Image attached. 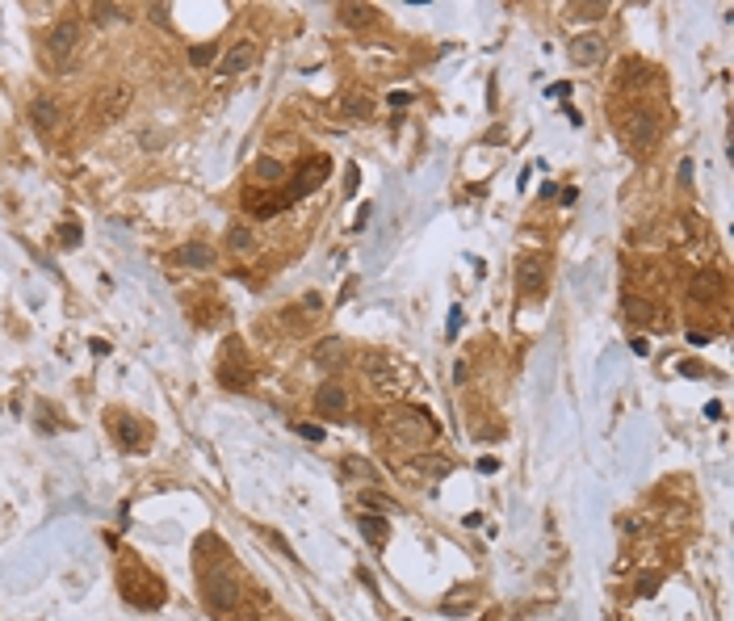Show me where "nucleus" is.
I'll return each instance as SVG.
<instances>
[{
	"instance_id": "9b49d317",
	"label": "nucleus",
	"mask_w": 734,
	"mask_h": 621,
	"mask_svg": "<svg viewBox=\"0 0 734 621\" xmlns=\"http://www.w3.org/2000/svg\"><path fill=\"white\" fill-rule=\"evenodd\" d=\"M600 51H604V38H600V34H579V38H571V47H566V55H571L575 67H592V63L600 59Z\"/></svg>"
},
{
	"instance_id": "2f4dec72",
	"label": "nucleus",
	"mask_w": 734,
	"mask_h": 621,
	"mask_svg": "<svg viewBox=\"0 0 734 621\" xmlns=\"http://www.w3.org/2000/svg\"><path fill=\"white\" fill-rule=\"evenodd\" d=\"M391 105H395V109H407V105H411V92H391Z\"/></svg>"
},
{
	"instance_id": "f3484780",
	"label": "nucleus",
	"mask_w": 734,
	"mask_h": 621,
	"mask_svg": "<svg viewBox=\"0 0 734 621\" xmlns=\"http://www.w3.org/2000/svg\"><path fill=\"white\" fill-rule=\"evenodd\" d=\"M541 282H546V269H541L533 257H525V261L516 265V286H521V294H541Z\"/></svg>"
},
{
	"instance_id": "20e7f679",
	"label": "nucleus",
	"mask_w": 734,
	"mask_h": 621,
	"mask_svg": "<svg viewBox=\"0 0 734 621\" xmlns=\"http://www.w3.org/2000/svg\"><path fill=\"white\" fill-rule=\"evenodd\" d=\"M327 172H332V160H327V156H307V160L298 164V172L290 177V189L282 193V206H294L302 193H315V189L327 181Z\"/></svg>"
},
{
	"instance_id": "473e14b6",
	"label": "nucleus",
	"mask_w": 734,
	"mask_h": 621,
	"mask_svg": "<svg viewBox=\"0 0 734 621\" xmlns=\"http://www.w3.org/2000/svg\"><path fill=\"white\" fill-rule=\"evenodd\" d=\"M457 332H462V311L453 307V311H449V336H457Z\"/></svg>"
},
{
	"instance_id": "6ab92c4d",
	"label": "nucleus",
	"mask_w": 734,
	"mask_h": 621,
	"mask_svg": "<svg viewBox=\"0 0 734 621\" xmlns=\"http://www.w3.org/2000/svg\"><path fill=\"white\" fill-rule=\"evenodd\" d=\"M474 608V588H457V592H449L445 600H441V613L445 617H462V613H470Z\"/></svg>"
},
{
	"instance_id": "f03ea898",
	"label": "nucleus",
	"mask_w": 734,
	"mask_h": 621,
	"mask_svg": "<svg viewBox=\"0 0 734 621\" xmlns=\"http://www.w3.org/2000/svg\"><path fill=\"white\" fill-rule=\"evenodd\" d=\"M382 420H386L391 441H403V445H424V441L437 433L432 420H428L420 408H395V412H386Z\"/></svg>"
},
{
	"instance_id": "1a4fd4ad",
	"label": "nucleus",
	"mask_w": 734,
	"mask_h": 621,
	"mask_svg": "<svg viewBox=\"0 0 734 621\" xmlns=\"http://www.w3.org/2000/svg\"><path fill=\"white\" fill-rule=\"evenodd\" d=\"M218 378H222L227 387H248V382H252V374H248V361H243V348H239V340H227V344H222V369H218Z\"/></svg>"
},
{
	"instance_id": "f704fd0d",
	"label": "nucleus",
	"mask_w": 734,
	"mask_h": 621,
	"mask_svg": "<svg viewBox=\"0 0 734 621\" xmlns=\"http://www.w3.org/2000/svg\"><path fill=\"white\" fill-rule=\"evenodd\" d=\"M496 466H500L496 458H482V462H478V470H482V474H496Z\"/></svg>"
},
{
	"instance_id": "412c9836",
	"label": "nucleus",
	"mask_w": 734,
	"mask_h": 621,
	"mask_svg": "<svg viewBox=\"0 0 734 621\" xmlns=\"http://www.w3.org/2000/svg\"><path fill=\"white\" fill-rule=\"evenodd\" d=\"M340 470H344L348 478H365V487H370V483L378 487V470H374L370 462H361V458H344V462H340Z\"/></svg>"
},
{
	"instance_id": "2eb2a0df",
	"label": "nucleus",
	"mask_w": 734,
	"mask_h": 621,
	"mask_svg": "<svg viewBox=\"0 0 734 621\" xmlns=\"http://www.w3.org/2000/svg\"><path fill=\"white\" fill-rule=\"evenodd\" d=\"M177 265H181V269H214V248L193 239V243L177 248Z\"/></svg>"
},
{
	"instance_id": "ddd939ff",
	"label": "nucleus",
	"mask_w": 734,
	"mask_h": 621,
	"mask_svg": "<svg viewBox=\"0 0 734 621\" xmlns=\"http://www.w3.org/2000/svg\"><path fill=\"white\" fill-rule=\"evenodd\" d=\"M59 118H63V105H59L55 97H34V101H30V122H34L38 131H55Z\"/></svg>"
},
{
	"instance_id": "6e6552de",
	"label": "nucleus",
	"mask_w": 734,
	"mask_h": 621,
	"mask_svg": "<svg viewBox=\"0 0 734 621\" xmlns=\"http://www.w3.org/2000/svg\"><path fill=\"white\" fill-rule=\"evenodd\" d=\"M256 59H261V47H256L252 38H239L235 47H227V51L218 55V72H222V76H243L248 67H256Z\"/></svg>"
},
{
	"instance_id": "aec40b11",
	"label": "nucleus",
	"mask_w": 734,
	"mask_h": 621,
	"mask_svg": "<svg viewBox=\"0 0 734 621\" xmlns=\"http://www.w3.org/2000/svg\"><path fill=\"white\" fill-rule=\"evenodd\" d=\"M370 109H374L370 97H361V92H344V97H340V113H344L348 122H365V118H370Z\"/></svg>"
},
{
	"instance_id": "c756f323",
	"label": "nucleus",
	"mask_w": 734,
	"mask_h": 621,
	"mask_svg": "<svg viewBox=\"0 0 734 621\" xmlns=\"http://www.w3.org/2000/svg\"><path fill=\"white\" fill-rule=\"evenodd\" d=\"M294 433H298L302 441H323V428H319V424H294Z\"/></svg>"
},
{
	"instance_id": "a878e982",
	"label": "nucleus",
	"mask_w": 734,
	"mask_h": 621,
	"mask_svg": "<svg viewBox=\"0 0 734 621\" xmlns=\"http://www.w3.org/2000/svg\"><path fill=\"white\" fill-rule=\"evenodd\" d=\"M361 504H365V508H374V513H395V500H386L382 491H370V487L361 491Z\"/></svg>"
},
{
	"instance_id": "393cba45",
	"label": "nucleus",
	"mask_w": 734,
	"mask_h": 621,
	"mask_svg": "<svg viewBox=\"0 0 734 621\" xmlns=\"http://www.w3.org/2000/svg\"><path fill=\"white\" fill-rule=\"evenodd\" d=\"M340 357H344V344H340V340H323V344L315 348V361H319V365H332V361L340 365Z\"/></svg>"
},
{
	"instance_id": "a211bd4d",
	"label": "nucleus",
	"mask_w": 734,
	"mask_h": 621,
	"mask_svg": "<svg viewBox=\"0 0 734 621\" xmlns=\"http://www.w3.org/2000/svg\"><path fill=\"white\" fill-rule=\"evenodd\" d=\"M361 538L370 542V546H386L391 529H386V521H382L378 513H365V517H361Z\"/></svg>"
},
{
	"instance_id": "f8f14e48",
	"label": "nucleus",
	"mask_w": 734,
	"mask_h": 621,
	"mask_svg": "<svg viewBox=\"0 0 734 621\" xmlns=\"http://www.w3.org/2000/svg\"><path fill=\"white\" fill-rule=\"evenodd\" d=\"M336 17H340V26H348V30H365V26L378 22V9H374V5H352V0H340V5H336Z\"/></svg>"
},
{
	"instance_id": "423d86ee",
	"label": "nucleus",
	"mask_w": 734,
	"mask_h": 621,
	"mask_svg": "<svg viewBox=\"0 0 734 621\" xmlns=\"http://www.w3.org/2000/svg\"><path fill=\"white\" fill-rule=\"evenodd\" d=\"M131 101H135L131 84H109V88H105V92L92 101V113H97V122H101V127H113L117 118H127Z\"/></svg>"
},
{
	"instance_id": "b1692460",
	"label": "nucleus",
	"mask_w": 734,
	"mask_h": 621,
	"mask_svg": "<svg viewBox=\"0 0 734 621\" xmlns=\"http://www.w3.org/2000/svg\"><path fill=\"white\" fill-rule=\"evenodd\" d=\"M189 63H193V67H210V63H218V47H214V42H197V47L189 51Z\"/></svg>"
},
{
	"instance_id": "e433bc0d",
	"label": "nucleus",
	"mask_w": 734,
	"mask_h": 621,
	"mask_svg": "<svg viewBox=\"0 0 734 621\" xmlns=\"http://www.w3.org/2000/svg\"><path fill=\"white\" fill-rule=\"evenodd\" d=\"M630 348H634L638 357H646V340H642V336H634V340H630Z\"/></svg>"
},
{
	"instance_id": "c9c22d12",
	"label": "nucleus",
	"mask_w": 734,
	"mask_h": 621,
	"mask_svg": "<svg viewBox=\"0 0 734 621\" xmlns=\"http://www.w3.org/2000/svg\"><path fill=\"white\" fill-rule=\"evenodd\" d=\"M88 348H92L97 357H105V353H109V344H105V340H88Z\"/></svg>"
},
{
	"instance_id": "f257e3e1",
	"label": "nucleus",
	"mask_w": 734,
	"mask_h": 621,
	"mask_svg": "<svg viewBox=\"0 0 734 621\" xmlns=\"http://www.w3.org/2000/svg\"><path fill=\"white\" fill-rule=\"evenodd\" d=\"M76 51H80V26L76 22H55L47 42H42V59L51 72H67L76 63Z\"/></svg>"
},
{
	"instance_id": "bb28decb",
	"label": "nucleus",
	"mask_w": 734,
	"mask_h": 621,
	"mask_svg": "<svg viewBox=\"0 0 734 621\" xmlns=\"http://www.w3.org/2000/svg\"><path fill=\"white\" fill-rule=\"evenodd\" d=\"M566 13H571V17H579V22H596V17H604V13H608V5H579V0H575V5H571Z\"/></svg>"
},
{
	"instance_id": "0eeeda50",
	"label": "nucleus",
	"mask_w": 734,
	"mask_h": 621,
	"mask_svg": "<svg viewBox=\"0 0 734 621\" xmlns=\"http://www.w3.org/2000/svg\"><path fill=\"white\" fill-rule=\"evenodd\" d=\"M655 139H659V118L655 113H634L626 127H621V143L638 156V152H646V147H655Z\"/></svg>"
},
{
	"instance_id": "7c9ffc66",
	"label": "nucleus",
	"mask_w": 734,
	"mask_h": 621,
	"mask_svg": "<svg viewBox=\"0 0 734 621\" xmlns=\"http://www.w3.org/2000/svg\"><path fill=\"white\" fill-rule=\"evenodd\" d=\"M676 177H680L684 189H692V160H680V172H676Z\"/></svg>"
},
{
	"instance_id": "9d476101",
	"label": "nucleus",
	"mask_w": 734,
	"mask_h": 621,
	"mask_svg": "<svg viewBox=\"0 0 734 621\" xmlns=\"http://www.w3.org/2000/svg\"><path fill=\"white\" fill-rule=\"evenodd\" d=\"M726 294V282H721V273H713V269H705V273H696L692 277V286H688V298L701 307V303H717Z\"/></svg>"
},
{
	"instance_id": "dca6fc26",
	"label": "nucleus",
	"mask_w": 734,
	"mask_h": 621,
	"mask_svg": "<svg viewBox=\"0 0 734 621\" xmlns=\"http://www.w3.org/2000/svg\"><path fill=\"white\" fill-rule=\"evenodd\" d=\"M227 248H231V252H239V257H252L256 248H261V239H256V231H252V227L235 223V227H227Z\"/></svg>"
},
{
	"instance_id": "7ed1b4c3",
	"label": "nucleus",
	"mask_w": 734,
	"mask_h": 621,
	"mask_svg": "<svg viewBox=\"0 0 734 621\" xmlns=\"http://www.w3.org/2000/svg\"><path fill=\"white\" fill-rule=\"evenodd\" d=\"M202 596H206V604L214 608V613H235L239 608V600H243V588H239V579L231 575V571H206L202 575Z\"/></svg>"
},
{
	"instance_id": "c85d7f7f",
	"label": "nucleus",
	"mask_w": 734,
	"mask_h": 621,
	"mask_svg": "<svg viewBox=\"0 0 734 621\" xmlns=\"http://www.w3.org/2000/svg\"><path fill=\"white\" fill-rule=\"evenodd\" d=\"M59 239H63V243H72V248H76V243H80V239H84V231H80V223H63V227H59Z\"/></svg>"
},
{
	"instance_id": "cd10ccee",
	"label": "nucleus",
	"mask_w": 734,
	"mask_h": 621,
	"mask_svg": "<svg viewBox=\"0 0 734 621\" xmlns=\"http://www.w3.org/2000/svg\"><path fill=\"white\" fill-rule=\"evenodd\" d=\"M117 437H122V445H135V441H143L139 424H131V420H117Z\"/></svg>"
},
{
	"instance_id": "5701e85b",
	"label": "nucleus",
	"mask_w": 734,
	"mask_h": 621,
	"mask_svg": "<svg viewBox=\"0 0 734 621\" xmlns=\"http://www.w3.org/2000/svg\"><path fill=\"white\" fill-rule=\"evenodd\" d=\"M88 13H92V22H97V26H113V22H127V9H122V5H92Z\"/></svg>"
},
{
	"instance_id": "4468645a",
	"label": "nucleus",
	"mask_w": 734,
	"mask_h": 621,
	"mask_svg": "<svg viewBox=\"0 0 734 621\" xmlns=\"http://www.w3.org/2000/svg\"><path fill=\"white\" fill-rule=\"evenodd\" d=\"M344 408H348V395H344L340 382H323L315 391V412L319 416H344Z\"/></svg>"
},
{
	"instance_id": "4be33fe9",
	"label": "nucleus",
	"mask_w": 734,
	"mask_h": 621,
	"mask_svg": "<svg viewBox=\"0 0 734 621\" xmlns=\"http://www.w3.org/2000/svg\"><path fill=\"white\" fill-rule=\"evenodd\" d=\"M252 172H256V181H269V185H273V181H282V177H286V164H282V160H269V156H261Z\"/></svg>"
},
{
	"instance_id": "72a5a7b5",
	"label": "nucleus",
	"mask_w": 734,
	"mask_h": 621,
	"mask_svg": "<svg viewBox=\"0 0 734 621\" xmlns=\"http://www.w3.org/2000/svg\"><path fill=\"white\" fill-rule=\"evenodd\" d=\"M164 13H168V9H164V5H152V22H156V26H164V22H168V17H164Z\"/></svg>"
},
{
	"instance_id": "39448f33",
	"label": "nucleus",
	"mask_w": 734,
	"mask_h": 621,
	"mask_svg": "<svg viewBox=\"0 0 734 621\" xmlns=\"http://www.w3.org/2000/svg\"><path fill=\"white\" fill-rule=\"evenodd\" d=\"M365 382H370L374 391H382V395H399L403 387H407V369L399 365V361H391V357H382V353H374V357H365Z\"/></svg>"
}]
</instances>
